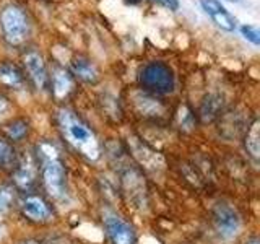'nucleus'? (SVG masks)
Returning <instances> with one entry per match:
<instances>
[{"mask_svg":"<svg viewBox=\"0 0 260 244\" xmlns=\"http://www.w3.org/2000/svg\"><path fill=\"white\" fill-rule=\"evenodd\" d=\"M35 157L39 163V182L51 202L57 205L70 203L69 171L62 160V153L55 142L44 138L35 148Z\"/></svg>","mask_w":260,"mask_h":244,"instance_id":"f257e3e1","label":"nucleus"},{"mask_svg":"<svg viewBox=\"0 0 260 244\" xmlns=\"http://www.w3.org/2000/svg\"><path fill=\"white\" fill-rule=\"evenodd\" d=\"M55 124L62 140L81 158L89 163L100 161L103 157V145L96 132L70 108H59L55 111Z\"/></svg>","mask_w":260,"mask_h":244,"instance_id":"f03ea898","label":"nucleus"},{"mask_svg":"<svg viewBox=\"0 0 260 244\" xmlns=\"http://www.w3.org/2000/svg\"><path fill=\"white\" fill-rule=\"evenodd\" d=\"M138 83L142 89L154 96L171 95L176 88V77L173 69L161 60L145 64L138 73Z\"/></svg>","mask_w":260,"mask_h":244,"instance_id":"7ed1b4c3","label":"nucleus"},{"mask_svg":"<svg viewBox=\"0 0 260 244\" xmlns=\"http://www.w3.org/2000/svg\"><path fill=\"white\" fill-rule=\"evenodd\" d=\"M210 220L215 234L223 241H234L244 230L239 210L226 200H219L211 207Z\"/></svg>","mask_w":260,"mask_h":244,"instance_id":"20e7f679","label":"nucleus"},{"mask_svg":"<svg viewBox=\"0 0 260 244\" xmlns=\"http://www.w3.org/2000/svg\"><path fill=\"white\" fill-rule=\"evenodd\" d=\"M0 29L8 44L18 47L29 38V20L18 5H7L0 12Z\"/></svg>","mask_w":260,"mask_h":244,"instance_id":"39448f33","label":"nucleus"},{"mask_svg":"<svg viewBox=\"0 0 260 244\" xmlns=\"http://www.w3.org/2000/svg\"><path fill=\"white\" fill-rule=\"evenodd\" d=\"M101 222L109 244H138L135 226L127 222L116 208L104 205L101 208Z\"/></svg>","mask_w":260,"mask_h":244,"instance_id":"423d86ee","label":"nucleus"},{"mask_svg":"<svg viewBox=\"0 0 260 244\" xmlns=\"http://www.w3.org/2000/svg\"><path fill=\"white\" fill-rule=\"evenodd\" d=\"M16 205H18L21 217L32 225L44 226L55 220V210L52 207V202L44 197V195L36 194L32 191L24 192L16 200Z\"/></svg>","mask_w":260,"mask_h":244,"instance_id":"0eeeda50","label":"nucleus"},{"mask_svg":"<svg viewBox=\"0 0 260 244\" xmlns=\"http://www.w3.org/2000/svg\"><path fill=\"white\" fill-rule=\"evenodd\" d=\"M12 186L16 192H31L39 181V163L32 151L20 153L15 168L10 171Z\"/></svg>","mask_w":260,"mask_h":244,"instance_id":"6e6552de","label":"nucleus"},{"mask_svg":"<svg viewBox=\"0 0 260 244\" xmlns=\"http://www.w3.org/2000/svg\"><path fill=\"white\" fill-rule=\"evenodd\" d=\"M120 184L132 205L138 210H145L148 200H146V186L140 169L135 165H127L120 174Z\"/></svg>","mask_w":260,"mask_h":244,"instance_id":"1a4fd4ad","label":"nucleus"},{"mask_svg":"<svg viewBox=\"0 0 260 244\" xmlns=\"http://www.w3.org/2000/svg\"><path fill=\"white\" fill-rule=\"evenodd\" d=\"M23 65L24 70H26V77L29 81L35 85L36 89L39 92H44L49 88V72H47V65L44 57L41 55L38 51H29L24 54L23 57Z\"/></svg>","mask_w":260,"mask_h":244,"instance_id":"9d476101","label":"nucleus"},{"mask_svg":"<svg viewBox=\"0 0 260 244\" xmlns=\"http://www.w3.org/2000/svg\"><path fill=\"white\" fill-rule=\"evenodd\" d=\"M200 7L218 28L224 31H234L238 26V20L234 18V15L228 12V8L219 0H200Z\"/></svg>","mask_w":260,"mask_h":244,"instance_id":"9b49d317","label":"nucleus"},{"mask_svg":"<svg viewBox=\"0 0 260 244\" xmlns=\"http://www.w3.org/2000/svg\"><path fill=\"white\" fill-rule=\"evenodd\" d=\"M49 86H51L55 100L62 101L70 96V93L73 92V86H75V81H73V77L69 70L55 67L51 75H49Z\"/></svg>","mask_w":260,"mask_h":244,"instance_id":"f8f14e48","label":"nucleus"},{"mask_svg":"<svg viewBox=\"0 0 260 244\" xmlns=\"http://www.w3.org/2000/svg\"><path fill=\"white\" fill-rule=\"evenodd\" d=\"M134 104H135V109L142 114L145 117H162L165 116V104H162L156 96L150 95L146 92H138L134 95Z\"/></svg>","mask_w":260,"mask_h":244,"instance_id":"ddd939ff","label":"nucleus"},{"mask_svg":"<svg viewBox=\"0 0 260 244\" xmlns=\"http://www.w3.org/2000/svg\"><path fill=\"white\" fill-rule=\"evenodd\" d=\"M2 137L12 143L24 142L31 135V122L26 117H12L2 124Z\"/></svg>","mask_w":260,"mask_h":244,"instance_id":"4468645a","label":"nucleus"},{"mask_svg":"<svg viewBox=\"0 0 260 244\" xmlns=\"http://www.w3.org/2000/svg\"><path fill=\"white\" fill-rule=\"evenodd\" d=\"M69 72L72 73L73 78L83 81L86 85H96L100 81V70H98V67L91 60L85 59V57L73 59Z\"/></svg>","mask_w":260,"mask_h":244,"instance_id":"2eb2a0df","label":"nucleus"},{"mask_svg":"<svg viewBox=\"0 0 260 244\" xmlns=\"http://www.w3.org/2000/svg\"><path fill=\"white\" fill-rule=\"evenodd\" d=\"M0 85L8 89L20 92L26 85V75H24L18 65L5 60L0 64Z\"/></svg>","mask_w":260,"mask_h":244,"instance_id":"dca6fc26","label":"nucleus"},{"mask_svg":"<svg viewBox=\"0 0 260 244\" xmlns=\"http://www.w3.org/2000/svg\"><path fill=\"white\" fill-rule=\"evenodd\" d=\"M224 96L219 93H210L203 98V101L200 103L199 109V117L202 122H213L221 116V112L224 109Z\"/></svg>","mask_w":260,"mask_h":244,"instance_id":"f3484780","label":"nucleus"},{"mask_svg":"<svg viewBox=\"0 0 260 244\" xmlns=\"http://www.w3.org/2000/svg\"><path fill=\"white\" fill-rule=\"evenodd\" d=\"M18 157L20 153L16 150V145L0 135V171H8L10 173L15 168L16 161H18Z\"/></svg>","mask_w":260,"mask_h":244,"instance_id":"a211bd4d","label":"nucleus"},{"mask_svg":"<svg viewBox=\"0 0 260 244\" xmlns=\"http://www.w3.org/2000/svg\"><path fill=\"white\" fill-rule=\"evenodd\" d=\"M260 134H258V120L255 119L247 129V134H246V140H244V146L249 153V157L257 161L260 158Z\"/></svg>","mask_w":260,"mask_h":244,"instance_id":"6ab92c4d","label":"nucleus"},{"mask_svg":"<svg viewBox=\"0 0 260 244\" xmlns=\"http://www.w3.org/2000/svg\"><path fill=\"white\" fill-rule=\"evenodd\" d=\"M18 200V192L12 184L0 186V218L5 217Z\"/></svg>","mask_w":260,"mask_h":244,"instance_id":"aec40b11","label":"nucleus"},{"mask_svg":"<svg viewBox=\"0 0 260 244\" xmlns=\"http://www.w3.org/2000/svg\"><path fill=\"white\" fill-rule=\"evenodd\" d=\"M179 126L184 130H190L195 126V117L193 112L187 108V106H182L181 111H179Z\"/></svg>","mask_w":260,"mask_h":244,"instance_id":"412c9836","label":"nucleus"},{"mask_svg":"<svg viewBox=\"0 0 260 244\" xmlns=\"http://www.w3.org/2000/svg\"><path fill=\"white\" fill-rule=\"evenodd\" d=\"M241 35L246 38L249 43H252L254 46L260 44V31L257 26H252V24H242L241 26Z\"/></svg>","mask_w":260,"mask_h":244,"instance_id":"4be33fe9","label":"nucleus"},{"mask_svg":"<svg viewBox=\"0 0 260 244\" xmlns=\"http://www.w3.org/2000/svg\"><path fill=\"white\" fill-rule=\"evenodd\" d=\"M12 111V103L7 96L0 95V122H2Z\"/></svg>","mask_w":260,"mask_h":244,"instance_id":"5701e85b","label":"nucleus"},{"mask_svg":"<svg viewBox=\"0 0 260 244\" xmlns=\"http://www.w3.org/2000/svg\"><path fill=\"white\" fill-rule=\"evenodd\" d=\"M154 2L166 7L168 10H173V12L179 10V0H154Z\"/></svg>","mask_w":260,"mask_h":244,"instance_id":"b1692460","label":"nucleus"},{"mask_svg":"<svg viewBox=\"0 0 260 244\" xmlns=\"http://www.w3.org/2000/svg\"><path fill=\"white\" fill-rule=\"evenodd\" d=\"M16 244H44L43 241H39L38 238H23Z\"/></svg>","mask_w":260,"mask_h":244,"instance_id":"393cba45","label":"nucleus"},{"mask_svg":"<svg viewBox=\"0 0 260 244\" xmlns=\"http://www.w3.org/2000/svg\"><path fill=\"white\" fill-rule=\"evenodd\" d=\"M242 244H260V239H258V236H249Z\"/></svg>","mask_w":260,"mask_h":244,"instance_id":"a878e982","label":"nucleus"},{"mask_svg":"<svg viewBox=\"0 0 260 244\" xmlns=\"http://www.w3.org/2000/svg\"><path fill=\"white\" fill-rule=\"evenodd\" d=\"M4 233H5V228H4V225H2V223H0V239H2Z\"/></svg>","mask_w":260,"mask_h":244,"instance_id":"bb28decb","label":"nucleus"},{"mask_svg":"<svg viewBox=\"0 0 260 244\" xmlns=\"http://www.w3.org/2000/svg\"><path fill=\"white\" fill-rule=\"evenodd\" d=\"M127 2H128L130 5H135V4H138V2H140V0H127Z\"/></svg>","mask_w":260,"mask_h":244,"instance_id":"cd10ccee","label":"nucleus"},{"mask_svg":"<svg viewBox=\"0 0 260 244\" xmlns=\"http://www.w3.org/2000/svg\"><path fill=\"white\" fill-rule=\"evenodd\" d=\"M228 2H233V4H238V2H241V0H228Z\"/></svg>","mask_w":260,"mask_h":244,"instance_id":"c85d7f7f","label":"nucleus"}]
</instances>
